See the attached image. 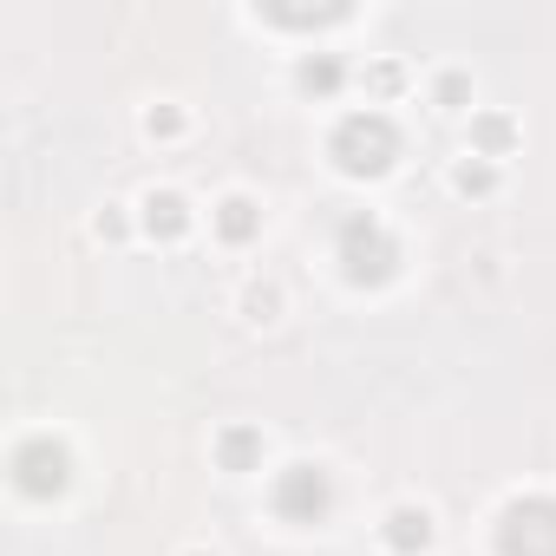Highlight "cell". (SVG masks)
<instances>
[{"mask_svg":"<svg viewBox=\"0 0 556 556\" xmlns=\"http://www.w3.org/2000/svg\"><path fill=\"white\" fill-rule=\"evenodd\" d=\"M14 484H21L27 497L60 491V484H66V452H60L53 439H27V445L14 452Z\"/></svg>","mask_w":556,"mask_h":556,"instance_id":"5","label":"cell"},{"mask_svg":"<svg viewBox=\"0 0 556 556\" xmlns=\"http://www.w3.org/2000/svg\"><path fill=\"white\" fill-rule=\"evenodd\" d=\"M334 157H341L348 177H380V170L400 157V131H393V118H380V112H354V118H341V131H334Z\"/></svg>","mask_w":556,"mask_h":556,"instance_id":"1","label":"cell"},{"mask_svg":"<svg viewBox=\"0 0 556 556\" xmlns=\"http://www.w3.org/2000/svg\"><path fill=\"white\" fill-rule=\"evenodd\" d=\"M387 543H393L400 556H419V549L432 543V517H426V510H413V504H406V510H393V517H387Z\"/></svg>","mask_w":556,"mask_h":556,"instance_id":"6","label":"cell"},{"mask_svg":"<svg viewBox=\"0 0 556 556\" xmlns=\"http://www.w3.org/2000/svg\"><path fill=\"white\" fill-rule=\"evenodd\" d=\"M328 504H334V484H328V471H321V465H289L282 478H275V510L295 517V523L328 517Z\"/></svg>","mask_w":556,"mask_h":556,"instance_id":"4","label":"cell"},{"mask_svg":"<svg viewBox=\"0 0 556 556\" xmlns=\"http://www.w3.org/2000/svg\"><path fill=\"white\" fill-rule=\"evenodd\" d=\"M184 223H190V216H184V203H177L170 190L144 203V229H151V236H184Z\"/></svg>","mask_w":556,"mask_h":556,"instance_id":"7","label":"cell"},{"mask_svg":"<svg viewBox=\"0 0 556 556\" xmlns=\"http://www.w3.org/2000/svg\"><path fill=\"white\" fill-rule=\"evenodd\" d=\"M216 229H223V242H249V236H255V203L229 197V203H223V216H216Z\"/></svg>","mask_w":556,"mask_h":556,"instance_id":"8","label":"cell"},{"mask_svg":"<svg viewBox=\"0 0 556 556\" xmlns=\"http://www.w3.org/2000/svg\"><path fill=\"white\" fill-rule=\"evenodd\" d=\"M497 556H556V497H517L497 517Z\"/></svg>","mask_w":556,"mask_h":556,"instance_id":"2","label":"cell"},{"mask_svg":"<svg viewBox=\"0 0 556 556\" xmlns=\"http://www.w3.org/2000/svg\"><path fill=\"white\" fill-rule=\"evenodd\" d=\"M302 86H308V92H334V86H341V66H334V60H308V66H302Z\"/></svg>","mask_w":556,"mask_h":556,"instance_id":"10","label":"cell"},{"mask_svg":"<svg viewBox=\"0 0 556 556\" xmlns=\"http://www.w3.org/2000/svg\"><path fill=\"white\" fill-rule=\"evenodd\" d=\"M216 452H223V465H229V471H249V458L262 452V439H255V432H223V445H216Z\"/></svg>","mask_w":556,"mask_h":556,"instance_id":"9","label":"cell"},{"mask_svg":"<svg viewBox=\"0 0 556 556\" xmlns=\"http://www.w3.org/2000/svg\"><path fill=\"white\" fill-rule=\"evenodd\" d=\"M393 262H400V249H393V236L374 216H354L341 229V268H348V282H387Z\"/></svg>","mask_w":556,"mask_h":556,"instance_id":"3","label":"cell"},{"mask_svg":"<svg viewBox=\"0 0 556 556\" xmlns=\"http://www.w3.org/2000/svg\"><path fill=\"white\" fill-rule=\"evenodd\" d=\"M458 190H491V170H478V164H458V177H452Z\"/></svg>","mask_w":556,"mask_h":556,"instance_id":"11","label":"cell"}]
</instances>
